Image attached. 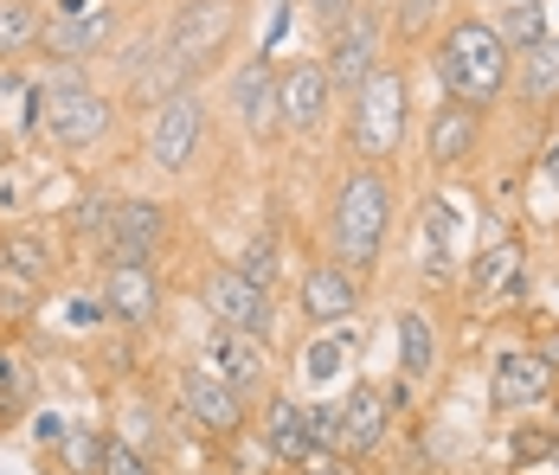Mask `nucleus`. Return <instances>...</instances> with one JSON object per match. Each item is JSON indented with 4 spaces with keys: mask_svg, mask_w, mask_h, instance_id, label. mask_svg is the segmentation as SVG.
<instances>
[{
    "mask_svg": "<svg viewBox=\"0 0 559 475\" xmlns=\"http://www.w3.org/2000/svg\"><path fill=\"white\" fill-rule=\"evenodd\" d=\"M39 33H46V13H39V0H0V58H7V52H26V46H39Z\"/></svg>",
    "mask_w": 559,
    "mask_h": 475,
    "instance_id": "26",
    "label": "nucleus"
},
{
    "mask_svg": "<svg viewBox=\"0 0 559 475\" xmlns=\"http://www.w3.org/2000/svg\"><path fill=\"white\" fill-rule=\"evenodd\" d=\"M354 309H360V276L341 258H322V264L302 270V321L341 328V321H354Z\"/></svg>",
    "mask_w": 559,
    "mask_h": 475,
    "instance_id": "18",
    "label": "nucleus"
},
{
    "mask_svg": "<svg viewBox=\"0 0 559 475\" xmlns=\"http://www.w3.org/2000/svg\"><path fill=\"white\" fill-rule=\"evenodd\" d=\"M380 39H386V26H380V13L360 0L347 20H341L335 33H329V52H322V71H329V84H335L341 97H354L373 71H380Z\"/></svg>",
    "mask_w": 559,
    "mask_h": 475,
    "instance_id": "7",
    "label": "nucleus"
},
{
    "mask_svg": "<svg viewBox=\"0 0 559 475\" xmlns=\"http://www.w3.org/2000/svg\"><path fill=\"white\" fill-rule=\"evenodd\" d=\"M0 258H7V270H13V276H26V283H52V270H58L52 245H46L39 231H7Z\"/></svg>",
    "mask_w": 559,
    "mask_h": 475,
    "instance_id": "25",
    "label": "nucleus"
},
{
    "mask_svg": "<svg viewBox=\"0 0 559 475\" xmlns=\"http://www.w3.org/2000/svg\"><path fill=\"white\" fill-rule=\"evenodd\" d=\"M547 450H559V437H547V430H521V437L508 443V463H534V456H547Z\"/></svg>",
    "mask_w": 559,
    "mask_h": 475,
    "instance_id": "34",
    "label": "nucleus"
},
{
    "mask_svg": "<svg viewBox=\"0 0 559 475\" xmlns=\"http://www.w3.org/2000/svg\"><path fill=\"white\" fill-rule=\"evenodd\" d=\"M521 64H514V97L534 109L559 104V39L547 33L540 46H527V52H514Z\"/></svg>",
    "mask_w": 559,
    "mask_h": 475,
    "instance_id": "22",
    "label": "nucleus"
},
{
    "mask_svg": "<svg viewBox=\"0 0 559 475\" xmlns=\"http://www.w3.org/2000/svg\"><path fill=\"white\" fill-rule=\"evenodd\" d=\"M110 39H116V7L110 0H64L58 13H46V33H39V46L52 58H64V64L97 58Z\"/></svg>",
    "mask_w": 559,
    "mask_h": 475,
    "instance_id": "10",
    "label": "nucleus"
},
{
    "mask_svg": "<svg viewBox=\"0 0 559 475\" xmlns=\"http://www.w3.org/2000/svg\"><path fill=\"white\" fill-rule=\"evenodd\" d=\"M238 33V0H180L162 58L135 78V97L142 104H162L174 91H193V78H206V64H219V52Z\"/></svg>",
    "mask_w": 559,
    "mask_h": 475,
    "instance_id": "1",
    "label": "nucleus"
},
{
    "mask_svg": "<svg viewBox=\"0 0 559 475\" xmlns=\"http://www.w3.org/2000/svg\"><path fill=\"white\" fill-rule=\"evenodd\" d=\"M347 341H354V334H335V341H316V347H309V372H316V379H329V372L341 367V354H347Z\"/></svg>",
    "mask_w": 559,
    "mask_h": 475,
    "instance_id": "35",
    "label": "nucleus"
},
{
    "mask_svg": "<svg viewBox=\"0 0 559 475\" xmlns=\"http://www.w3.org/2000/svg\"><path fill=\"white\" fill-rule=\"evenodd\" d=\"M386 238H392L386 174H380V167H347L341 187H335V200H329V245H335V258L360 276V270L380 264Z\"/></svg>",
    "mask_w": 559,
    "mask_h": 475,
    "instance_id": "2",
    "label": "nucleus"
},
{
    "mask_svg": "<svg viewBox=\"0 0 559 475\" xmlns=\"http://www.w3.org/2000/svg\"><path fill=\"white\" fill-rule=\"evenodd\" d=\"M238 270H245L251 283H264V289H271V283H277V238L264 231L258 245H245V258H238Z\"/></svg>",
    "mask_w": 559,
    "mask_h": 475,
    "instance_id": "30",
    "label": "nucleus"
},
{
    "mask_svg": "<svg viewBox=\"0 0 559 475\" xmlns=\"http://www.w3.org/2000/svg\"><path fill=\"white\" fill-rule=\"evenodd\" d=\"M174 392H180V412H187L193 430H206V437H219V443H231V437L245 430V399H238L206 360H187L180 379H174Z\"/></svg>",
    "mask_w": 559,
    "mask_h": 475,
    "instance_id": "9",
    "label": "nucleus"
},
{
    "mask_svg": "<svg viewBox=\"0 0 559 475\" xmlns=\"http://www.w3.org/2000/svg\"><path fill=\"white\" fill-rule=\"evenodd\" d=\"M200 149H206V97L193 84V91H174V97L155 104V116H148V161L162 174H187L200 161Z\"/></svg>",
    "mask_w": 559,
    "mask_h": 475,
    "instance_id": "6",
    "label": "nucleus"
},
{
    "mask_svg": "<svg viewBox=\"0 0 559 475\" xmlns=\"http://www.w3.org/2000/svg\"><path fill=\"white\" fill-rule=\"evenodd\" d=\"M329 104H335V84H329L322 58H289V64H277V122L289 135H316Z\"/></svg>",
    "mask_w": 559,
    "mask_h": 475,
    "instance_id": "11",
    "label": "nucleus"
},
{
    "mask_svg": "<svg viewBox=\"0 0 559 475\" xmlns=\"http://www.w3.org/2000/svg\"><path fill=\"white\" fill-rule=\"evenodd\" d=\"M302 475H354V463H341V456H309Z\"/></svg>",
    "mask_w": 559,
    "mask_h": 475,
    "instance_id": "37",
    "label": "nucleus"
},
{
    "mask_svg": "<svg viewBox=\"0 0 559 475\" xmlns=\"http://www.w3.org/2000/svg\"><path fill=\"white\" fill-rule=\"evenodd\" d=\"M258 437H264L271 463H283V470H302L309 456H322V450H316V430H309V412H302L289 392H271V399H264V424H258Z\"/></svg>",
    "mask_w": 559,
    "mask_h": 475,
    "instance_id": "20",
    "label": "nucleus"
},
{
    "mask_svg": "<svg viewBox=\"0 0 559 475\" xmlns=\"http://www.w3.org/2000/svg\"><path fill=\"white\" fill-rule=\"evenodd\" d=\"M559 385V367L547 354H534V347H508L502 360H496V405L502 412H534V405H547Z\"/></svg>",
    "mask_w": 559,
    "mask_h": 475,
    "instance_id": "16",
    "label": "nucleus"
},
{
    "mask_svg": "<svg viewBox=\"0 0 559 475\" xmlns=\"http://www.w3.org/2000/svg\"><path fill=\"white\" fill-rule=\"evenodd\" d=\"M386 430H392V399H386V385L360 379V385L341 399V456H347V463L373 456V450L386 443Z\"/></svg>",
    "mask_w": 559,
    "mask_h": 475,
    "instance_id": "19",
    "label": "nucleus"
},
{
    "mask_svg": "<svg viewBox=\"0 0 559 475\" xmlns=\"http://www.w3.org/2000/svg\"><path fill=\"white\" fill-rule=\"evenodd\" d=\"M64 463H71V475L104 470V430H97V424H71V437H64Z\"/></svg>",
    "mask_w": 559,
    "mask_h": 475,
    "instance_id": "28",
    "label": "nucleus"
},
{
    "mask_svg": "<svg viewBox=\"0 0 559 475\" xmlns=\"http://www.w3.org/2000/svg\"><path fill=\"white\" fill-rule=\"evenodd\" d=\"M104 309L129 334H148L162 321V270L155 264H110L104 270Z\"/></svg>",
    "mask_w": 559,
    "mask_h": 475,
    "instance_id": "13",
    "label": "nucleus"
},
{
    "mask_svg": "<svg viewBox=\"0 0 559 475\" xmlns=\"http://www.w3.org/2000/svg\"><path fill=\"white\" fill-rule=\"evenodd\" d=\"M64 437H71V418L64 412H33V443L39 450H64Z\"/></svg>",
    "mask_w": 559,
    "mask_h": 475,
    "instance_id": "33",
    "label": "nucleus"
},
{
    "mask_svg": "<svg viewBox=\"0 0 559 475\" xmlns=\"http://www.w3.org/2000/svg\"><path fill=\"white\" fill-rule=\"evenodd\" d=\"M104 475H162V470H155V456H148L142 443H129V437H104Z\"/></svg>",
    "mask_w": 559,
    "mask_h": 475,
    "instance_id": "29",
    "label": "nucleus"
},
{
    "mask_svg": "<svg viewBox=\"0 0 559 475\" xmlns=\"http://www.w3.org/2000/svg\"><path fill=\"white\" fill-rule=\"evenodd\" d=\"M289 13H296V7H289V0H283L277 13H271V33H264V46H277L283 33H289Z\"/></svg>",
    "mask_w": 559,
    "mask_h": 475,
    "instance_id": "38",
    "label": "nucleus"
},
{
    "mask_svg": "<svg viewBox=\"0 0 559 475\" xmlns=\"http://www.w3.org/2000/svg\"><path fill=\"white\" fill-rule=\"evenodd\" d=\"M0 276H7V258H0Z\"/></svg>",
    "mask_w": 559,
    "mask_h": 475,
    "instance_id": "40",
    "label": "nucleus"
},
{
    "mask_svg": "<svg viewBox=\"0 0 559 475\" xmlns=\"http://www.w3.org/2000/svg\"><path fill=\"white\" fill-rule=\"evenodd\" d=\"M438 367V334H431V316L425 309H399V379H431Z\"/></svg>",
    "mask_w": 559,
    "mask_h": 475,
    "instance_id": "23",
    "label": "nucleus"
},
{
    "mask_svg": "<svg viewBox=\"0 0 559 475\" xmlns=\"http://www.w3.org/2000/svg\"><path fill=\"white\" fill-rule=\"evenodd\" d=\"M438 7H444V0H392V26L412 39V33H425V26H431V13H438Z\"/></svg>",
    "mask_w": 559,
    "mask_h": 475,
    "instance_id": "32",
    "label": "nucleus"
},
{
    "mask_svg": "<svg viewBox=\"0 0 559 475\" xmlns=\"http://www.w3.org/2000/svg\"><path fill=\"white\" fill-rule=\"evenodd\" d=\"M225 97H231V116H238L245 135H271V129H283L277 122V58L271 52H258L251 64H238L231 84H225Z\"/></svg>",
    "mask_w": 559,
    "mask_h": 475,
    "instance_id": "17",
    "label": "nucleus"
},
{
    "mask_svg": "<svg viewBox=\"0 0 559 475\" xmlns=\"http://www.w3.org/2000/svg\"><path fill=\"white\" fill-rule=\"evenodd\" d=\"M496 33H502L508 52H527V46H540V39H547V7H540V0H514V7L502 13V26H496Z\"/></svg>",
    "mask_w": 559,
    "mask_h": 475,
    "instance_id": "27",
    "label": "nucleus"
},
{
    "mask_svg": "<svg viewBox=\"0 0 559 475\" xmlns=\"http://www.w3.org/2000/svg\"><path fill=\"white\" fill-rule=\"evenodd\" d=\"M200 360L219 372L245 405H251V399H271V354H264V341H258V334L213 328V334H206V347H200Z\"/></svg>",
    "mask_w": 559,
    "mask_h": 475,
    "instance_id": "12",
    "label": "nucleus"
},
{
    "mask_svg": "<svg viewBox=\"0 0 559 475\" xmlns=\"http://www.w3.org/2000/svg\"><path fill=\"white\" fill-rule=\"evenodd\" d=\"M547 180L559 187V135H554V149H547Z\"/></svg>",
    "mask_w": 559,
    "mask_h": 475,
    "instance_id": "39",
    "label": "nucleus"
},
{
    "mask_svg": "<svg viewBox=\"0 0 559 475\" xmlns=\"http://www.w3.org/2000/svg\"><path fill=\"white\" fill-rule=\"evenodd\" d=\"M405 109H412V71L405 64H380L360 91H354V116H347V149L380 167L405 149Z\"/></svg>",
    "mask_w": 559,
    "mask_h": 475,
    "instance_id": "4",
    "label": "nucleus"
},
{
    "mask_svg": "<svg viewBox=\"0 0 559 475\" xmlns=\"http://www.w3.org/2000/svg\"><path fill=\"white\" fill-rule=\"evenodd\" d=\"M39 91H46V135H52L58 149L84 155V149H97L116 129V104L84 78V64H58Z\"/></svg>",
    "mask_w": 559,
    "mask_h": 475,
    "instance_id": "5",
    "label": "nucleus"
},
{
    "mask_svg": "<svg viewBox=\"0 0 559 475\" xmlns=\"http://www.w3.org/2000/svg\"><path fill=\"white\" fill-rule=\"evenodd\" d=\"M200 302H206L213 328H238V334H258V341H271V328H277V302H271V289L251 283L238 264L213 270L206 289H200Z\"/></svg>",
    "mask_w": 559,
    "mask_h": 475,
    "instance_id": "8",
    "label": "nucleus"
},
{
    "mask_svg": "<svg viewBox=\"0 0 559 475\" xmlns=\"http://www.w3.org/2000/svg\"><path fill=\"white\" fill-rule=\"evenodd\" d=\"M508 58H514V52L502 46V33H496L489 20H456L444 39H438V52H431V71H438L444 97L489 109L508 91V78H514V64H508Z\"/></svg>",
    "mask_w": 559,
    "mask_h": 475,
    "instance_id": "3",
    "label": "nucleus"
},
{
    "mask_svg": "<svg viewBox=\"0 0 559 475\" xmlns=\"http://www.w3.org/2000/svg\"><path fill=\"white\" fill-rule=\"evenodd\" d=\"M456 225H463V212L456 200H425V276L431 283H450L456 276Z\"/></svg>",
    "mask_w": 559,
    "mask_h": 475,
    "instance_id": "21",
    "label": "nucleus"
},
{
    "mask_svg": "<svg viewBox=\"0 0 559 475\" xmlns=\"http://www.w3.org/2000/svg\"><path fill=\"white\" fill-rule=\"evenodd\" d=\"M168 245V206L162 200H116L110 218V264H155V251Z\"/></svg>",
    "mask_w": 559,
    "mask_h": 475,
    "instance_id": "15",
    "label": "nucleus"
},
{
    "mask_svg": "<svg viewBox=\"0 0 559 475\" xmlns=\"http://www.w3.org/2000/svg\"><path fill=\"white\" fill-rule=\"evenodd\" d=\"M469 289L476 296H521V245L508 238V245H489L476 270H469Z\"/></svg>",
    "mask_w": 559,
    "mask_h": 475,
    "instance_id": "24",
    "label": "nucleus"
},
{
    "mask_svg": "<svg viewBox=\"0 0 559 475\" xmlns=\"http://www.w3.org/2000/svg\"><path fill=\"white\" fill-rule=\"evenodd\" d=\"M354 7H360V0H316V20H322V26L335 33V26L347 20V13H354Z\"/></svg>",
    "mask_w": 559,
    "mask_h": 475,
    "instance_id": "36",
    "label": "nucleus"
},
{
    "mask_svg": "<svg viewBox=\"0 0 559 475\" xmlns=\"http://www.w3.org/2000/svg\"><path fill=\"white\" fill-rule=\"evenodd\" d=\"M476 149H483V109H476V104H456V97H444V104L425 116V161H431L438 174H450V167H469V161H476Z\"/></svg>",
    "mask_w": 559,
    "mask_h": 475,
    "instance_id": "14",
    "label": "nucleus"
},
{
    "mask_svg": "<svg viewBox=\"0 0 559 475\" xmlns=\"http://www.w3.org/2000/svg\"><path fill=\"white\" fill-rule=\"evenodd\" d=\"M309 430H316L322 456H341V399L335 405H309Z\"/></svg>",
    "mask_w": 559,
    "mask_h": 475,
    "instance_id": "31",
    "label": "nucleus"
}]
</instances>
